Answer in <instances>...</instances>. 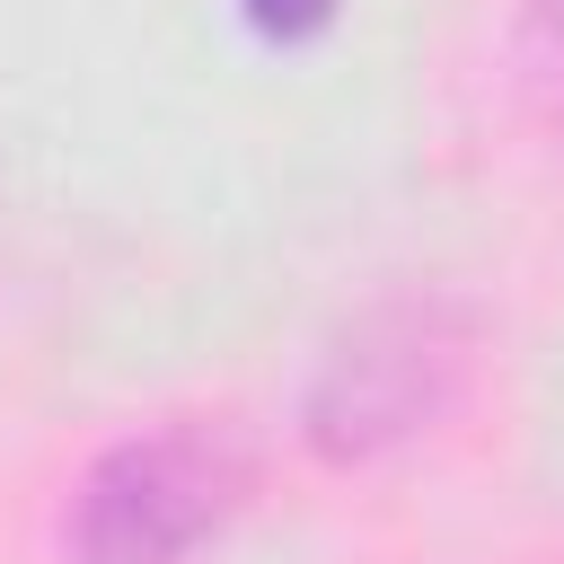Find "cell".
<instances>
[{"label":"cell","instance_id":"4","mask_svg":"<svg viewBox=\"0 0 564 564\" xmlns=\"http://www.w3.org/2000/svg\"><path fill=\"white\" fill-rule=\"evenodd\" d=\"M529 62H538L546 79H564V0H538V18H529Z\"/></svg>","mask_w":564,"mask_h":564},{"label":"cell","instance_id":"2","mask_svg":"<svg viewBox=\"0 0 564 564\" xmlns=\"http://www.w3.org/2000/svg\"><path fill=\"white\" fill-rule=\"evenodd\" d=\"M458 379V326L441 308H370L308 388V441L326 458H370L441 414Z\"/></svg>","mask_w":564,"mask_h":564},{"label":"cell","instance_id":"1","mask_svg":"<svg viewBox=\"0 0 564 564\" xmlns=\"http://www.w3.org/2000/svg\"><path fill=\"white\" fill-rule=\"evenodd\" d=\"M238 502V458L212 432H141L106 449L70 494V555L79 564H176L194 555Z\"/></svg>","mask_w":564,"mask_h":564},{"label":"cell","instance_id":"3","mask_svg":"<svg viewBox=\"0 0 564 564\" xmlns=\"http://www.w3.org/2000/svg\"><path fill=\"white\" fill-rule=\"evenodd\" d=\"M326 9H335V0H247V18H256L264 35H308V26H326Z\"/></svg>","mask_w":564,"mask_h":564}]
</instances>
